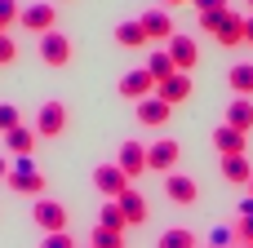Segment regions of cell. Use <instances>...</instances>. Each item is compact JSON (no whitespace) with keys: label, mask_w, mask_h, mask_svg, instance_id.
Segmentation results:
<instances>
[{"label":"cell","mask_w":253,"mask_h":248,"mask_svg":"<svg viewBox=\"0 0 253 248\" xmlns=\"http://www.w3.org/2000/svg\"><path fill=\"white\" fill-rule=\"evenodd\" d=\"M9 191H18V195H31V200H40L44 195V186H49V177L36 169V160L31 155H18L13 164H9Z\"/></svg>","instance_id":"1"},{"label":"cell","mask_w":253,"mask_h":248,"mask_svg":"<svg viewBox=\"0 0 253 248\" xmlns=\"http://www.w3.org/2000/svg\"><path fill=\"white\" fill-rule=\"evenodd\" d=\"M178 160H182V142H178V138L147 142V169H151V173H173Z\"/></svg>","instance_id":"2"},{"label":"cell","mask_w":253,"mask_h":248,"mask_svg":"<svg viewBox=\"0 0 253 248\" xmlns=\"http://www.w3.org/2000/svg\"><path fill=\"white\" fill-rule=\"evenodd\" d=\"M31 217H36L40 235H53V231H67V204H62V200H49V195H40V200L31 204Z\"/></svg>","instance_id":"3"},{"label":"cell","mask_w":253,"mask_h":248,"mask_svg":"<svg viewBox=\"0 0 253 248\" xmlns=\"http://www.w3.org/2000/svg\"><path fill=\"white\" fill-rule=\"evenodd\" d=\"M53 22H58V9H53L49 0H36V4H27V9H22V18H18V27H22V31H31V35H44V31H53Z\"/></svg>","instance_id":"4"},{"label":"cell","mask_w":253,"mask_h":248,"mask_svg":"<svg viewBox=\"0 0 253 248\" xmlns=\"http://www.w3.org/2000/svg\"><path fill=\"white\" fill-rule=\"evenodd\" d=\"M93 186H98L107 200H120V195L129 191V173H125L120 164H98V169H93Z\"/></svg>","instance_id":"5"},{"label":"cell","mask_w":253,"mask_h":248,"mask_svg":"<svg viewBox=\"0 0 253 248\" xmlns=\"http://www.w3.org/2000/svg\"><path fill=\"white\" fill-rule=\"evenodd\" d=\"M40 62H49V67H67V62H71V40H67L58 27L40 35Z\"/></svg>","instance_id":"6"},{"label":"cell","mask_w":253,"mask_h":248,"mask_svg":"<svg viewBox=\"0 0 253 248\" xmlns=\"http://www.w3.org/2000/svg\"><path fill=\"white\" fill-rule=\"evenodd\" d=\"M165 49H169V58H173L178 71H196V62H200V44H196L191 35H178V31H173Z\"/></svg>","instance_id":"7"},{"label":"cell","mask_w":253,"mask_h":248,"mask_svg":"<svg viewBox=\"0 0 253 248\" xmlns=\"http://www.w3.org/2000/svg\"><path fill=\"white\" fill-rule=\"evenodd\" d=\"M151 93H156V80H151V71H147V67H138V71H125V75H120V98L142 102V98H151Z\"/></svg>","instance_id":"8"},{"label":"cell","mask_w":253,"mask_h":248,"mask_svg":"<svg viewBox=\"0 0 253 248\" xmlns=\"http://www.w3.org/2000/svg\"><path fill=\"white\" fill-rule=\"evenodd\" d=\"M156 98H165L169 106H182L191 98V71H173L169 80H160L156 84Z\"/></svg>","instance_id":"9"},{"label":"cell","mask_w":253,"mask_h":248,"mask_svg":"<svg viewBox=\"0 0 253 248\" xmlns=\"http://www.w3.org/2000/svg\"><path fill=\"white\" fill-rule=\"evenodd\" d=\"M133 115H138V124H147V129H160V124H169V115H173V106L165 102V98H142L138 106H133Z\"/></svg>","instance_id":"10"},{"label":"cell","mask_w":253,"mask_h":248,"mask_svg":"<svg viewBox=\"0 0 253 248\" xmlns=\"http://www.w3.org/2000/svg\"><path fill=\"white\" fill-rule=\"evenodd\" d=\"M67 129V106L62 102H44L40 111H36V133L40 138H58Z\"/></svg>","instance_id":"11"},{"label":"cell","mask_w":253,"mask_h":248,"mask_svg":"<svg viewBox=\"0 0 253 248\" xmlns=\"http://www.w3.org/2000/svg\"><path fill=\"white\" fill-rule=\"evenodd\" d=\"M165 195L173 200V204H196L200 200V186H196V177H187V173H165Z\"/></svg>","instance_id":"12"},{"label":"cell","mask_w":253,"mask_h":248,"mask_svg":"<svg viewBox=\"0 0 253 248\" xmlns=\"http://www.w3.org/2000/svg\"><path fill=\"white\" fill-rule=\"evenodd\" d=\"M116 164L129 173V182L142 177V173H147V142H120V160H116Z\"/></svg>","instance_id":"13"},{"label":"cell","mask_w":253,"mask_h":248,"mask_svg":"<svg viewBox=\"0 0 253 248\" xmlns=\"http://www.w3.org/2000/svg\"><path fill=\"white\" fill-rule=\"evenodd\" d=\"M142 31H147V40H165V44H169V35H173V13H169V9H147V13H142Z\"/></svg>","instance_id":"14"},{"label":"cell","mask_w":253,"mask_h":248,"mask_svg":"<svg viewBox=\"0 0 253 248\" xmlns=\"http://www.w3.org/2000/svg\"><path fill=\"white\" fill-rule=\"evenodd\" d=\"M116 204L125 209V217H129V226H142V222L151 217V204H147V195H142V191H133V186H129V191H125V195H120Z\"/></svg>","instance_id":"15"},{"label":"cell","mask_w":253,"mask_h":248,"mask_svg":"<svg viewBox=\"0 0 253 248\" xmlns=\"http://www.w3.org/2000/svg\"><path fill=\"white\" fill-rule=\"evenodd\" d=\"M116 44H125V49H142V44H151L147 40V31H142V18H125V22H116Z\"/></svg>","instance_id":"16"},{"label":"cell","mask_w":253,"mask_h":248,"mask_svg":"<svg viewBox=\"0 0 253 248\" xmlns=\"http://www.w3.org/2000/svg\"><path fill=\"white\" fill-rule=\"evenodd\" d=\"M245 138H249V133H240V129H231V124H218V129H213L218 155H245Z\"/></svg>","instance_id":"17"},{"label":"cell","mask_w":253,"mask_h":248,"mask_svg":"<svg viewBox=\"0 0 253 248\" xmlns=\"http://www.w3.org/2000/svg\"><path fill=\"white\" fill-rule=\"evenodd\" d=\"M36 142H40V133H36V129H22V124L4 133V146H9V155H13V160H18V155H31V146H36Z\"/></svg>","instance_id":"18"},{"label":"cell","mask_w":253,"mask_h":248,"mask_svg":"<svg viewBox=\"0 0 253 248\" xmlns=\"http://www.w3.org/2000/svg\"><path fill=\"white\" fill-rule=\"evenodd\" d=\"M227 124L240 129V133H253V98H236L227 106Z\"/></svg>","instance_id":"19"},{"label":"cell","mask_w":253,"mask_h":248,"mask_svg":"<svg viewBox=\"0 0 253 248\" xmlns=\"http://www.w3.org/2000/svg\"><path fill=\"white\" fill-rule=\"evenodd\" d=\"M227 84L236 89V98H253V62H236L227 71Z\"/></svg>","instance_id":"20"},{"label":"cell","mask_w":253,"mask_h":248,"mask_svg":"<svg viewBox=\"0 0 253 248\" xmlns=\"http://www.w3.org/2000/svg\"><path fill=\"white\" fill-rule=\"evenodd\" d=\"M222 177H227V182H249L253 177L249 155H222Z\"/></svg>","instance_id":"21"},{"label":"cell","mask_w":253,"mask_h":248,"mask_svg":"<svg viewBox=\"0 0 253 248\" xmlns=\"http://www.w3.org/2000/svg\"><path fill=\"white\" fill-rule=\"evenodd\" d=\"M98 226H107V231H129V217H125V209H120L116 200H107V204L98 209Z\"/></svg>","instance_id":"22"},{"label":"cell","mask_w":253,"mask_h":248,"mask_svg":"<svg viewBox=\"0 0 253 248\" xmlns=\"http://www.w3.org/2000/svg\"><path fill=\"white\" fill-rule=\"evenodd\" d=\"M147 71H151V80L160 84V80H169L178 67H173V58H169V49H156L151 58H147Z\"/></svg>","instance_id":"23"},{"label":"cell","mask_w":253,"mask_h":248,"mask_svg":"<svg viewBox=\"0 0 253 248\" xmlns=\"http://www.w3.org/2000/svg\"><path fill=\"white\" fill-rule=\"evenodd\" d=\"M156 248H196V231H187V226H169V231L156 240Z\"/></svg>","instance_id":"24"},{"label":"cell","mask_w":253,"mask_h":248,"mask_svg":"<svg viewBox=\"0 0 253 248\" xmlns=\"http://www.w3.org/2000/svg\"><path fill=\"white\" fill-rule=\"evenodd\" d=\"M236 240H240L245 248L253 244V195H249V200H240V222H236Z\"/></svg>","instance_id":"25"},{"label":"cell","mask_w":253,"mask_h":248,"mask_svg":"<svg viewBox=\"0 0 253 248\" xmlns=\"http://www.w3.org/2000/svg\"><path fill=\"white\" fill-rule=\"evenodd\" d=\"M89 248H125V231H107V226H93V231H89Z\"/></svg>","instance_id":"26"},{"label":"cell","mask_w":253,"mask_h":248,"mask_svg":"<svg viewBox=\"0 0 253 248\" xmlns=\"http://www.w3.org/2000/svg\"><path fill=\"white\" fill-rule=\"evenodd\" d=\"M18 18H22V4H18V0H0V27L9 31Z\"/></svg>","instance_id":"27"},{"label":"cell","mask_w":253,"mask_h":248,"mask_svg":"<svg viewBox=\"0 0 253 248\" xmlns=\"http://www.w3.org/2000/svg\"><path fill=\"white\" fill-rule=\"evenodd\" d=\"M236 244V231H231V226H213V231H209V248H231Z\"/></svg>","instance_id":"28"},{"label":"cell","mask_w":253,"mask_h":248,"mask_svg":"<svg viewBox=\"0 0 253 248\" xmlns=\"http://www.w3.org/2000/svg\"><path fill=\"white\" fill-rule=\"evenodd\" d=\"M13 58H18V40H13L9 31H0V67H9Z\"/></svg>","instance_id":"29"},{"label":"cell","mask_w":253,"mask_h":248,"mask_svg":"<svg viewBox=\"0 0 253 248\" xmlns=\"http://www.w3.org/2000/svg\"><path fill=\"white\" fill-rule=\"evenodd\" d=\"M40 248H76V240H71V231H53L40 240Z\"/></svg>","instance_id":"30"},{"label":"cell","mask_w":253,"mask_h":248,"mask_svg":"<svg viewBox=\"0 0 253 248\" xmlns=\"http://www.w3.org/2000/svg\"><path fill=\"white\" fill-rule=\"evenodd\" d=\"M22 120H18V106H9V102H0V133H9V129H18Z\"/></svg>","instance_id":"31"},{"label":"cell","mask_w":253,"mask_h":248,"mask_svg":"<svg viewBox=\"0 0 253 248\" xmlns=\"http://www.w3.org/2000/svg\"><path fill=\"white\" fill-rule=\"evenodd\" d=\"M200 13H209V9H227V0H191Z\"/></svg>","instance_id":"32"},{"label":"cell","mask_w":253,"mask_h":248,"mask_svg":"<svg viewBox=\"0 0 253 248\" xmlns=\"http://www.w3.org/2000/svg\"><path fill=\"white\" fill-rule=\"evenodd\" d=\"M245 40H249V44H253V13H249V18H245Z\"/></svg>","instance_id":"33"},{"label":"cell","mask_w":253,"mask_h":248,"mask_svg":"<svg viewBox=\"0 0 253 248\" xmlns=\"http://www.w3.org/2000/svg\"><path fill=\"white\" fill-rule=\"evenodd\" d=\"M4 177H9V164H4V155H0V182H4Z\"/></svg>","instance_id":"34"},{"label":"cell","mask_w":253,"mask_h":248,"mask_svg":"<svg viewBox=\"0 0 253 248\" xmlns=\"http://www.w3.org/2000/svg\"><path fill=\"white\" fill-rule=\"evenodd\" d=\"M165 4H187V0H165Z\"/></svg>","instance_id":"35"},{"label":"cell","mask_w":253,"mask_h":248,"mask_svg":"<svg viewBox=\"0 0 253 248\" xmlns=\"http://www.w3.org/2000/svg\"><path fill=\"white\" fill-rule=\"evenodd\" d=\"M249 195H253V177H249Z\"/></svg>","instance_id":"36"},{"label":"cell","mask_w":253,"mask_h":248,"mask_svg":"<svg viewBox=\"0 0 253 248\" xmlns=\"http://www.w3.org/2000/svg\"><path fill=\"white\" fill-rule=\"evenodd\" d=\"M0 31H4V27H0Z\"/></svg>","instance_id":"37"},{"label":"cell","mask_w":253,"mask_h":248,"mask_svg":"<svg viewBox=\"0 0 253 248\" xmlns=\"http://www.w3.org/2000/svg\"><path fill=\"white\" fill-rule=\"evenodd\" d=\"M249 248H253V244H249Z\"/></svg>","instance_id":"38"}]
</instances>
